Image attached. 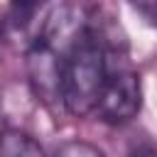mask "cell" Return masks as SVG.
<instances>
[{"label": "cell", "mask_w": 157, "mask_h": 157, "mask_svg": "<svg viewBox=\"0 0 157 157\" xmlns=\"http://www.w3.org/2000/svg\"><path fill=\"white\" fill-rule=\"evenodd\" d=\"M115 47L118 42L108 39L103 27L93 17H88L86 27L66 49L64 64H61L59 96H61V105L71 115L83 118L96 110Z\"/></svg>", "instance_id": "1"}, {"label": "cell", "mask_w": 157, "mask_h": 157, "mask_svg": "<svg viewBox=\"0 0 157 157\" xmlns=\"http://www.w3.org/2000/svg\"><path fill=\"white\" fill-rule=\"evenodd\" d=\"M140 105H142L140 76L130 64H125L123 49L115 47L110 56V69L93 113L108 125H125L140 113Z\"/></svg>", "instance_id": "2"}, {"label": "cell", "mask_w": 157, "mask_h": 157, "mask_svg": "<svg viewBox=\"0 0 157 157\" xmlns=\"http://www.w3.org/2000/svg\"><path fill=\"white\" fill-rule=\"evenodd\" d=\"M61 64H64V52L52 47L49 42L39 39L29 47L27 52V74H29V86L37 98L44 103L61 101Z\"/></svg>", "instance_id": "3"}, {"label": "cell", "mask_w": 157, "mask_h": 157, "mask_svg": "<svg viewBox=\"0 0 157 157\" xmlns=\"http://www.w3.org/2000/svg\"><path fill=\"white\" fill-rule=\"evenodd\" d=\"M44 150L42 145L22 132V130H15V128H5L0 130V157H20V155H32V157H39Z\"/></svg>", "instance_id": "4"}, {"label": "cell", "mask_w": 157, "mask_h": 157, "mask_svg": "<svg viewBox=\"0 0 157 157\" xmlns=\"http://www.w3.org/2000/svg\"><path fill=\"white\" fill-rule=\"evenodd\" d=\"M49 0H10V10H7V20L17 27L25 29L32 25V20H37L39 10L47 5Z\"/></svg>", "instance_id": "5"}, {"label": "cell", "mask_w": 157, "mask_h": 157, "mask_svg": "<svg viewBox=\"0 0 157 157\" xmlns=\"http://www.w3.org/2000/svg\"><path fill=\"white\" fill-rule=\"evenodd\" d=\"M128 2H130V7L145 22H150V25L157 27V0H128Z\"/></svg>", "instance_id": "6"}, {"label": "cell", "mask_w": 157, "mask_h": 157, "mask_svg": "<svg viewBox=\"0 0 157 157\" xmlns=\"http://www.w3.org/2000/svg\"><path fill=\"white\" fill-rule=\"evenodd\" d=\"M56 152H59V155H88V157H98V155H101L98 147H93V145H83V142H69V145L59 147Z\"/></svg>", "instance_id": "7"}, {"label": "cell", "mask_w": 157, "mask_h": 157, "mask_svg": "<svg viewBox=\"0 0 157 157\" xmlns=\"http://www.w3.org/2000/svg\"><path fill=\"white\" fill-rule=\"evenodd\" d=\"M0 37H2V12H0Z\"/></svg>", "instance_id": "8"}]
</instances>
